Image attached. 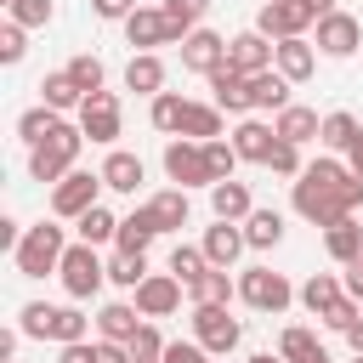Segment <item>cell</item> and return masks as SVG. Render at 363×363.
<instances>
[{"instance_id": "25", "label": "cell", "mask_w": 363, "mask_h": 363, "mask_svg": "<svg viewBox=\"0 0 363 363\" xmlns=\"http://www.w3.org/2000/svg\"><path fill=\"white\" fill-rule=\"evenodd\" d=\"M272 130H278L284 142H295V147H306V142H318V130H323V119H318L312 108H301V102H289L284 113H272Z\"/></svg>"}, {"instance_id": "59", "label": "cell", "mask_w": 363, "mask_h": 363, "mask_svg": "<svg viewBox=\"0 0 363 363\" xmlns=\"http://www.w3.org/2000/svg\"><path fill=\"white\" fill-rule=\"evenodd\" d=\"M244 363H284V357H278V352H250Z\"/></svg>"}, {"instance_id": "11", "label": "cell", "mask_w": 363, "mask_h": 363, "mask_svg": "<svg viewBox=\"0 0 363 363\" xmlns=\"http://www.w3.org/2000/svg\"><path fill=\"white\" fill-rule=\"evenodd\" d=\"M255 28H261L267 40H295V34L318 28V11H312L306 0H267V6L255 11Z\"/></svg>"}, {"instance_id": "43", "label": "cell", "mask_w": 363, "mask_h": 363, "mask_svg": "<svg viewBox=\"0 0 363 363\" xmlns=\"http://www.w3.org/2000/svg\"><path fill=\"white\" fill-rule=\"evenodd\" d=\"M159 6H164V17H170L182 34L204 28V11H210V0H159Z\"/></svg>"}, {"instance_id": "60", "label": "cell", "mask_w": 363, "mask_h": 363, "mask_svg": "<svg viewBox=\"0 0 363 363\" xmlns=\"http://www.w3.org/2000/svg\"><path fill=\"white\" fill-rule=\"evenodd\" d=\"M352 363H363V352H357V357H352Z\"/></svg>"}, {"instance_id": "30", "label": "cell", "mask_w": 363, "mask_h": 363, "mask_svg": "<svg viewBox=\"0 0 363 363\" xmlns=\"http://www.w3.org/2000/svg\"><path fill=\"white\" fill-rule=\"evenodd\" d=\"M340 295H346V278H335V272H312V278L301 284V306H306L312 318H323Z\"/></svg>"}, {"instance_id": "27", "label": "cell", "mask_w": 363, "mask_h": 363, "mask_svg": "<svg viewBox=\"0 0 363 363\" xmlns=\"http://www.w3.org/2000/svg\"><path fill=\"white\" fill-rule=\"evenodd\" d=\"M323 250H329L335 267H352V261L363 255V227H357L352 216H340L335 227H323Z\"/></svg>"}, {"instance_id": "8", "label": "cell", "mask_w": 363, "mask_h": 363, "mask_svg": "<svg viewBox=\"0 0 363 363\" xmlns=\"http://www.w3.org/2000/svg\"><path fill=\"white\" fill-rule=\"evenodd\" d=\"M164 176L176 187H216V170L204 159V142H193V136H170L164 142Z\"/></svg>"}, {"instance_id": "41", "label": "cell", "mask_w": 363, "mask_h": 363, "mask_svg": "<svg viewBox=\"0 0 363 363\" xmlns=\"http://www.w3.org/2000/svg\"><path fill=\"white\" fill-rule=\"evenodd\" d=\"M142 278H147V255L113 250V261H108V284H119V289H136Z\"/></svg>"}, {"instance_id": "34", "label": "cell", "mask_w": 363, "mask_h": 363, "mask_svg": "<svg viewBox=\"0 0 363 363\" xmlns=\"http://www.w3.org/2000/svg\"><path fill=\"white\" fill-rule=\"evenodd\" d=\"M357 113H346V108H335V113H323V130H318V147H329V153H346L352 142H357Z\"/></svg>"}, {"instance_id": "56", "label": "cell", "mask_w": 363, "mask_h": 363, "mask_svg": "<svg viewBox=\"0 0 363 363\" xmlns=\"http://www.w3.org/2000/svg\"><path fill=\"white\" fill-rule=\"evenodd\" d=\"M346 164H352V176H363V130H357V142L346 147Z\"/></svg>"}, {"instance_id": "17", "label": "cell", "mask_w": 363, "mask_h": 363, "mask_svg": "<svg viewBox=\"0 0 363 363\" xmlns=\"http://www.w3.org/2000/svg\"><path fill=\"white\" fill-rule=\"evenodd\" d=\"M199 244H204L210 267H227V272H233V261L250 250V238H244V221H221V216H216V227H204V238H199Z\"/></svg>"}, {"instance_id": "35", "label": "cell", "mask_w": 363, "mask_h": 363, "mask_svg": "<svg viewBox=\"0 0 363 363\" xmlns=\"http://www.w3.org/2000/svg\"><path fill=\"white\" fill-rule=\"evenodd\" d=\"M244 238H250V250H278L284 244V216L278 210H250L244 216Z\"/></svg>"}, {"instance_id": "51", "label": "cell", "mask_w": 363, "mask_h": 363, "mask_svg": "<svg viewBox=\"0 0 363 363\" xmlns=\"http://www.w3.org/2000/svg\"><path fill=\"white\" fill-rule=\"evenodd\" d=\"M164 363H210V352L199 340H170L164 346Z\"/></svg>"}, {"instance_id": "33", "label": "cell", "mask_w": 363, "mask_h": 363, "mask_svg": "<svg viewBox=\"0 0 363 363\" xmlns=\"http://www.w3.org/2000/svg\"><path fill=\"white\" fill-rule=\"evenodd\" d=\"M182 113H187V96H182V91H159V96L147 102V125L164 130V136H182Z\"/></svg>"}, {"instance_id": "37", "label": "cell", "mask_w": 363, "mask_h": 363, "mask_svg": "<svg viewBox=\"0 0 363 363\" xmlns=\"http://www.w3.org/2000/svg\"><path fill=\"white\" fill-rule=\"evenodd\" d=\"M182 136H193V142H216V136H221V108H216V102H187V113H182Z\"/></svg>"}, {"instance_id": "44", "label": "cell", "mask_w": 363, "mask_h": 363, "mask_svg": "<svg viewBox=\"0 0 363 363\" xmlns=\"http://www.w3.org/2000/svg\"><path fill=\"white\" fill-rule=\"evenodd\" d=\"M68 74H74V85L91 96V91H102V79H108V68H102V57H91V51H79L74 62H68Z\"/></svg>"}, {"instance_id": "4", "label": "cell", "mask_w": 363, "mask_h": 363, "mask_svg": "<svg viewBox=\"0 0 363 363\" xmlns=\"http://www.w3.org/2000/svg\"><path fill=\"white\" fill-rule=\"evenodd\" d=\"M62 250H68V238H62V227H57V216H51V221H34V227L23 233V244L11 250V261H17L23 278H45V272L62 267Z\"/></svg>"}, {"instance_id": "13", "label": "cell", "mask_w": 363, "mask_h": 363, "mask_svg": "<svg viewBox=\"0 0 363 363\" xmlns=\"http://www.w3.org/2000/svg\"><path fill=\"white\" fill-rule=\"evenodd\" d=\"M182 295H187V284H182L176 272H147V278L130 289V301H136L142 318H170V312L182 306Z\"/></svg>"}, {"instance_id": "18", "label": "cell", "mask_w": 363, "mask_h": 363, "mask_svg": "<svg viewBox=\"0 0 363 363\" xmlns=\"http://www.w3.org/2000/svg\"><path fill=\"white\" fill-rule=\"evenodd\" d=\"M227 62V40L216 34V28H193L187 40H182V68H193V74H216Z\"/></svg>"}, {"instance_id": "31", "label": "cell", "mask_w": 363, "mask_h": 363, "mask_svg": "<svg viewBox=\"0 0 363 363\" xmlns=\"http://www.w3.org/2000/svg\"><path fill=\"white\" fill-rule=\"evenodd\" d=\"M147 210L159 216V233H176V227H187V216H193L187 187H164V193H153V199H147Z\"/></svg>"}, {"instance_id": "55", "label": "cell", "mask_w": 363, "mask_h": 363, "mask_svg": "<svg viewBox=\"0 0 363 363\" xmlns=\"http://www.w3.org/2000/svg\"><path fill=\"white\" fill-rule=\"evenodd\" d=\"M17 340H23V329H0V363L17 357Z\"/></svg>"}, {"instance_id": "49", "label": "cell", "mask_w": 363, "mask_h": 363, "mask_svg": "<svg viewBox=\"0 0 363 363\" xmlns=\"http://www.w3.org/2000/svg\"><path fill=\"white\" fill-rule=\"evenodd\" d=\"M357 318H363V301H352V295H340V301H335V306H329V312H323L318 323H329L335 335H346V329H352Z\"/></svg>"}, {"instance_id": "16", "label": "cell", "mask_w": 363, "mask_h": 363, "mask_svg": "<svg viewBox=\"0 0 363 363\" xmlns=\"http://www.w3.org/2000/svg\"><path fill=\"white\" fill-rule=\"evenodd\" d=\"M210 79V102L221 108V113H255L250 108V74H238L233 62H221L216 74H204Z\"/></svg>"}, {"instance_id": "6", "label": "cell", "mask_w": 363, "mask_h": 363, "mask_svg": "<svg viewBox=\"0 0 363 363\" xmlns=\"http://www.w3.org/2000/svg\"><path fill=\"white\" fill-rule=\"evenodd\" d=\"M193 340H199L210 357H227V352H238L244 323L227 312V301H199V306H193Z\"/></svg>"}, {"instance_id": "52", "label": "cell", "mask_w": 363, "mask_h": 363, "mask_svg": "<svg viewBox=\"0 0 363 363\" xmlns=\"http://www.w3.org/2000/svg\"><path fill=\"white\" fill-rule=\"evenodd\" d=\"M91 11H96L102 23H125V17L136 11V0H91Z\"/></svg>"}, {"instance_id": "26", "label": "cell", "mask_w": 363, "mask_h": 363, "mask_svg": "<svg viewBox=\"0 0 363 363\" xmlns=\"http://www.w3.org/2000/svg\"><path fill=\"white\" fill-rule=\"evenodd\" d=\"M210 210H216L221 221H244V216L255 210V199H250V182H238V176L216 182V187H210Z\"/></svg>"}, {"instance_id": "40", "label": "cell", "mask_w": 363, "mask_h": 363, "mask_svg": "<svg viewBox=\"0 0 363 363\" xmlns=\"http://www.w3.org/2000/svg\"><path fill=\"white\" fill-rule=\"evenodd\" d=\"M125 346H130V357H136V363H164V346H170V340L159 335V323H153V318H142V329H136Z\"/></svg>"}, {"instance_id": "14", "label": "cell", "mask_w": 363, "mask_h": 363, "mask_svg": "<svg viewBox=\"0 0 363 363\" xmlns=\"http://www.w3.org/2000/svg\"><path fill=\"white\" fill-rule=\"evenodd\" d=\"M357 45H363V23H357L352 11L318 17V51H323V57H352Z\"/></svg>"}, {"instance_id": "47", "label": "cell", "mask_w": 363, "mask_h": 363, "mask_svg": "<svg viewBox=\"0 0 363 363\" xmlns=\"http://www.w3.org/2000/svg\"><path fill=\"white\" fill-rule=\"evenodd\" d=\"M6 17L23 28H45L51 23V0H6Z\"/></svg>"}, {"instance_id": "9", "label": "cell", "mask_w": 363, "mask_h": 363, "mask_svg": "<svg viewBox=\"0 0 363 363\" xmlns=\"http://www.w3.org/2000/svg\"><path fill=\"white\" fill-rule=\"evenodd\" d=\"M102 187H108L102 170H96V176H91V170H68V176L51 187V216H57V221H79L91 204H102Z\"/></svg>"}, {"instance_id": "63", "label": "cell", "mask_w": 363, "mask_h": 363, "mask_svg": "<svg viewBox=\"0 0 363 363\" xmlns=\"http://www.w3.org/2000/svg\"><path fill=\"white\" fill-rule=\"evenodd\" d=\"M357 261H363V255H357Z\"/></svg>"}, {"instance_id": "62", "label": "cell", "mask_w": 363, "mask_h": 363, "mask_svg": "<svg viewBox=\"0 0 363 363\" xmlns=\"http://www.w3.org/2000/svg\"><path fill=\"white\" fill-rule=\"evenodd\" d=\"M318 363H329V357H318Z\"/></svg>"}, {"instance_id": "3", "label": "cell", "mask_w": 363, "mask_h": 363, "mask_svg": "<svg viewBox=\"0 0 363 363\" xmlns=\"http://www.w3.org/2000/svg\"><path fill=\"white\" fill-rule=\"evenodd\" d=\"M79 147H85V130H79V119H74V125L62 119V125H57V130H51L40 147H28V176H34V182H45V187H57V182L74 170Z\"/></svg>"}, {"instance_id": "58", "label": "cell", "mask_w": 363, "mask_h": 363, "mask_svg": "<svg viewBox=\"0 0 363 363\" xmlns=\"http://www.w3.org/2000/svg\"><path fill=\"white\" fill-rule=\"evenodd\" d=\"M306 6H312V11H318V17H329V11H340V6H335V0H306Z\"/></svg>"}, {"instance_id": "53", "label": "cell", "mask_w": 363, "mask_h": 363, "mask_svg": "<svg viewBox=\"0 0 363 363\" xmlns=\"http://www.w3.org/2000/svg\"><path fill=\"white\" fill-rule=\"evenodd\" d=\"M23 233H28V227H17L11 216H0V250H17V244H23Z\"/></svg>"}, {"instance_id": "28", "label": "cell", "mask_w": 363, "mask_h": 363, "mask_svg": "<svg viewBox=\"0 0 363 363\" xmlns=\"http://www.w3.org/2000/svg\"><path fill=\"white\" fill-rule=\"evenodd\" d=\"M136 329H142L136 301H108V306L96 312V335H102V340H130Z\"/></svg>"}, {"instance_id": "39", "label": "cell", "mask_w": 363, "mask_h": 363, "mask_svg": "<svg viewBox=\"0 0 363 363\" xmlns=\"http://www.w3.org/2000/svg\"><path fill=\"white\" fill-rule=\"evenodd\" d=\"M57 125H62V113L40 102V108H28V113H17V142H28V147H40V142H45V136H51Z\"/></svg>"}, {"instance_id": "48", "label": "cell", "mask_w": 363, "mask_h": 363, "mask_svg": "<svg viewBox=\"0 0 363 363\" xmlns=\"http://www.w3.org/2000/svg\"><path fill=\"white\" fill-rule=\"evenodd\" d=\"M23 51H28V28L6 17V28H0V62L11 68V62H23Z\"/></svg>"}, {"instance_id": "22", "label": "cell", "mask_w": 363, "mask_h": 363, "mask_svg": "<svg viewBox=\"0 0 363 363\" xmlns=\"http://www.w3.org/2000/svg\"><path fill=\"white\" fill-rule=\"evenodd\" d=\"M250 108H255V113H284V108H289V79H284L278 68L250 74Z\"/></svg>"}, {"instance_id": "15", "label": "cell", "mask_w": 363, "mask_h": 363, "mask_svg": "<svg viewBox=\"0 0 363 363\" xmlns=\"http://www.w3.org/2000/svg\"><path fill=\"white\" fill-rule=\"evenodd\" d=\"M272 57H278V40H267L261 28H244L227 40V62L238 74H261V68H272Z\"/></svg>"}, {"instance_id": "1", "label": "cell", "mask_w": 363, "mask_h": 363, "mask_svg": "<svg viewBox=\"0 0 363 363\" xmlns=\"http://www.w3.org/2000/svg\"><path fill=\"white\" fill-rule=\"evenodd\" d=\"M289 204L301 221L312 227H335L340 216H352L363 204V176H352L346 159H312L295 182H289Z\"/></svg>"}, {"instance_id": "54", "label": "cell", "mask_w": 363, "mask_h": 363, "mask_svg": "<svg viewBox=\"0 0 363 363\" xmlns=\"http://www.w3.org/2000/svg\"><path fill=\"white\" fill-rule=\"evenodd\" d=\"M346 295H352V301H363V261H352V267H346Z\"/></svg>"}, {"instance_id": "23", "label": "cell", "mask_w": 363, "mask_h": 363, "mask_svg": "<svg viewBox=\"0 0 363 363\" xmlns=\"http://www.w3.org/2000/svg\"><path fill=\"white\" fill-rule=\"evenodd\" d=\"M272 142H278V130H272L267 119H238V130H233V147H238L244 164H267Z\"/></svg>"}, {"instance_id": "57", "label": "cell", "mask_w": 363, "mask_h": 363, "mask_svg": "<svg viewBox=\"0 0 363 363\" xmlns=\"http://www.w3.org/2000/svg\"><path fill=\"white\" fill-rule=\"evenodd\" d=\"M346 346H352V352H363V318H357V323L346 329Z\"/></svg>"}, {"instance_id": "5", "label": "cell", "mask_w": 363, "mask_h": 363, "mask_svg": "<svg viewBox=\"0 0 363 363\" xmlns=\"http://www.w3.org/2000/svg\"><path fill=\"white\" fill-rule=\"evenodd\" d=\"M57 278H62V295L68 301H91L102 284H108V261L96 255V244H68L62 250V267H57Z\"/></svg>"}, {"instance_id": "36", "label": "cell", "mask_w": 363, "mask_h": 363, "mask_svg": "<svg viewBox=\"0 0 363 363\" xmlns=\"http://www.w3.org/2000/svg\"><path fill=\"white\" fill-rule=\"evenodd\" d=\"M238 295V278H227V267H204L193 284H187V301L199 306V301H233Z\"/></svg>"}, {"instance_id": "21", "label": "cell", "mask_w": 363, "mask_h": 363, "mask_svg": "<svg viewBox=\"0 0 363 363\" xmlns=\"http://www.w3.org/2000/svg\"><path fill=\"white\" fill-rule=\"evenodd\" d=\"M159 238V216L147 210V204H136L130 216H119V238H113V250H130V255H147V244Z\"/></svg>"}, {"instance_id": "46", "label": "cell", "mask_w": 363, "mask_h": 363, "mask_svg": "<svg viewBox=\"0 0 363 363\" xmlns=\"http://www.w3.org/2000/svg\"><path fill=\"white\" fill-rule=\"evenodd\" d=\"M267 170H272V176H289V182H295V176L306 170V164H301V147L278 136V142H272V153H267Z\"/></svg>"}, {"instance_id": "42", "label": "cell", "mask_w": 363, "mask_h": 363, "mask_svg": "<svg viewBox=\"0 0 363 363\" xmlns=\"http://www.w3.org/2000/svg\"><path fill=\"white\" fill-rule=\"evenodd\" d=\"M204 267H210V255H204V244H176V250H170V272H176L182 284H193V278H199Z\"/></svg>"}, {"instance_id": "24", "label": "cell", "mask_w": 363, "mask_h": 363, "mask_svg": "<svg viewBox=\"0 0 363 363\" xmlns=\"http://www.w3.org/2000/svg\"><path fill=\"white\" fill-rule=\"evenodd\" d=\"M102 182H108V193H136V187L147 182V164H142L136 153L113 147V153L102 159Z\"/></svg>"}, {"instance_id": "12", "label": "cell", "mask_w": 363, "mask_h": 363, "mask_svg": "<svg viewBox=\"0 0 363 363\" xmlns=\"http://www.w3.org/2000/svg\"><path fill=\"white\" fill-rule=\"evenodd\" d=\"M79 130H85V142L108 147V142L125 130V119H119V96H113V91H91V96L79 102Z\"/></svg>"}, {"instance_id": "7", "label": "cell", "mask_w": 363, "mask_h": 363, "mask_svg": "<svg viewBox=\"0 0 363 363\" xmlns=\"http://www.w3.org/2000/svg\"><path fill=\"white\" fill-rule=\"evenodd\" d=\"M238 301L255 306V312H284L289 301H301V289L284 272H272V267H244L238 272Z\"/></svg>"}, {"instance_id": "61", "label": "cell", "mask_w": 363, "mask_h": 363, "mask_svg": "<svg viewBox=\"0 0 363 363\" xmlns=\"http://www.w3.org/2000/svg\"><path fill=\"white\" fill-rule=\"evenodd\" d=\"M6 363H17V357H6Z\"/></svg>"}, {"instance_id": "20", "label": "cell", "mask_w": 363, "mask_h": 363, "mask_svg": "<svg viewBox=\"0 0 363 363\" xmlns=\"http://www.w3.org/2000/svg\"><path fill=\"white\" fill-rule=\"evenodd\" d=\"M125 91H136V96H159L164 91V62H159V51H130V62H125Z\"/></svg>"}, {"instance_id": "19", "label": "cell", "mask_w": 363, "mask_h": 363, "mask_svg": "<svg viewBox=\"0 0 363 363\" xmlns=\"http://www.w3.org/2000/svg\"><path fill=\"white\" fill-rule=\"evenodd\" d=\"M272 68H278L289 85H306V79L318 74V45H312L306 34H295V40H278V57H272Z\"/></svg>"}, {"instance_id": "45", "label": "cell", "mask_w": 363, "mask_h": 363, "mask_svg": "<svg viewBox=\"0 0 363 363\" xmlns=\"http://www.w3.org/2000/svg\"><path fill=\"white\" fill-rule=\"evenodd\" d=\"M204 159H210V170H216V182H227L244 159H238V147L227 142V136H216V142H204Z\"/></svg>"}, {"instance_id": "50", "label": "cell", "mask_w": 363, "mask_h": 363, "mask_svg": "<svg viewBox=\"0 0 363 363\" xmlns=\"http://www.w3.org/2000/svg\"><path fill=\"white\" fill-rule=\"evenodd\" d=\"M57 363H102V340H68V346H57Z\"/></svg>"}, {"instance_id": "10", "label": "cell", "mask_w": 363, "mask_h": 363, "mask_svg": "<svg viewBox=\"0 0 363 363\" xmlns=\"http://www.w3.org/2000/svg\"><path fill=\"white\" fill-rule=\"evenodd\" d=\"M125 40H130L136 51H159V45H182L187 34L164 17V6H136V11L125 17Z\"/></svg>"}, {"instance_id": "38", "label": "cell", "mask_w": 363, "mask_h": 363, "mask_svg": "<svg viewBox=\"0 0 363 363\" xmlns=\"http://www.w3.org/2000/svg\"><path fill=\"white\" fill-rule=\"evenodd\" d=\"M74 233H79L85 244H113V238H119V216H113L108 204H91V210L74 221Z\"/></svg>"}, {"instance_id": "32", "label": "cell", "mask_w": 363, "mask_h": 363, "mask_svg": "<svg viewBox=\"0 0 363 363\" xmlns=\"http://www.w3.org/2000/svg\"><path fill=\"white\" fill-rule=\"evenodd\" d=\"M278 357H284V363H318V357H329V352L318 346V335H312L306 323H289V329L278 335Z\"/></svg>"}, {"instance_id": "29", "label": "cell", "mask_w": 363, "mask_h": 363, "mask_svg": "<svg viewBox=\"0 0 363 363\" xmlns=\"http://www.w3.org/2000/svg\"><path fill=\"white\" fill-rule=\"evenodd\" d=\"M40 102H45V108H57V113H79L85 91L74 85V74H68V68H57V74H45V79H40Z\"/></svg>"}, {"instance_id": "2", "label": "cell", "mask_w": 363, "mask_h": 363, "mask_svg": "<svg viewBox=\"0 0 363 363\" xmlns=\"http://www.w3.org/2000/svg\"><path fill=\"white\" fill-rule=\"evenodd\" d=\"M17 329L28 340H51V346H68V340H85L91 335V318L79 306H51V301H28L17 312Z\"/></svg>"}]
</instances>
